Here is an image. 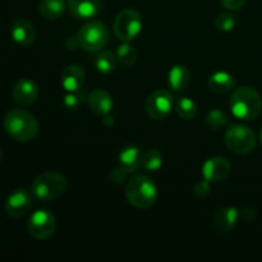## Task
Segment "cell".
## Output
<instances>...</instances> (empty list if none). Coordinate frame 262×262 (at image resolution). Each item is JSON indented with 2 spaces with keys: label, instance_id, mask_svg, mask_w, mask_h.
<instances>
[{
  "label": "cell",
  "instance_id": "6da1fadb",
  "mask_svg": "<svg viewBox=\"0 0 262 262\" xmlns=\"http://www.w3.org/2000/svg\"><path fill=\"white\" fill-rule=\"evenodd\" d=\"M4 128L13 140L30 142L37 136L40 125L37 119L27 110L12 109L5 115Z\"/></svg>",
  "mask_w": 262,
  "mask_h": 262
},
{
  "label": "cell",
  "instance_id": "7a4b0ae2",
  "mask_svg": "<svg viewBox=\"0 0 262 262\" xmlns=\"http://www.w3.org/2000/svg\"><path fill=\"white\" fill-rule=\"evenodd\" d=\"M230 110L241 120H253L261 114L262 97L255 89L248 86L235 89L230 96Z\"/></svg>",
  "mask_w": 262,
  "mask_h": 262
},
{
  "label": "cell",
  "instance_id": "3957f363",
  "mask_svg": "<svg viewBox=\"0 0 262 262\" xmlns=\"http://www.w3.org/2000/svg\"><path fill=\"white\" fill-rule=\"evenodd\" d=\"M125 197L133 207L140 210L150 209L158 200V188L147 176H135L125 186Z\"/></svg>",
  "mask_w": 262,
  "mask_h": 262
},
{
  "label": "cell",
  "instance_id": "277c9868",
  "mask_svg": "<svg viewBox=\"0 0 262 262\" xmlns=\"http://www.w3.org/2000/svg\"><path fill=\"white\" fill-rule=\"evenodd\" d=\"M67 179L58 171H45L33 181L31 192L41 201H54L66 192Z\"/></svg>",
  "mask_w": 262,
  "mask_h": 262
},
{
  "label": "cell",
  "instance_id": "5b68a950",
  "mask_svg": "<svg viewBox=\"0 0 262 262\" xmlns=\"http://www.w3.org/2000/svg\"><path fill=\"white\" fill-rule=\"evenodd\" d=\"M76 37L83 50L96 53L106 46L109 41V30L105 23L100 20H91L79 28Z\"/></svg>",
  "mask_w": 262,
  "mask_h": 262
},
{
  "label": "cell",
  "instance_id": "8992f818",
  "mask_svg": "<svg viewBox=\"0 0 262 262\" xmlns=\"http://www.w3.org/2000/svg\"><path fill=\"white\" fill-rule=\"evenodd\" d=\"M224 142L232 152L237 155H247L255 150L256 136L247 125L233 124L225 132Z\"/></svg>",
  "mask_w": 262,
  "mask_h": 262
},
{
  "label": "cell",
  "instance_id": "52a82bcc",
  "mask_svg": "<svg viewBox=\"0 0 262 262\" xmlns=\"http://www.w3.org/2000/svg\"><path fill=\"white\" fill-rule=\"evenodd\" d=\"M142 30V18L135 9L122 10L118 13L114 20V33L119 40L124 42L135 40Z\"/></svg>",
  "mask_w": 262,
  "mask_h": 262
},
{
  "label": "cell",
  "instance_id": "ba28073f",
  "mask_svg": "<svg viewBox=\"0 0 262 262\" xmlns=\"http://www.w3.org/2000/svg\"><path fill=\"white\" fill-rule=\"evenodd\" d=\"M55 229L56 220L48 210H37L28 219L27 232L35 239H48L55 233Z\"/></svg>",
  "mask_w": 262,
  "mask_h": 262
},
{
  "label": "cell",
  "instance_id": "9c48e42d",
  "mask_svg": "<svg viewBox=\"0 0 262 262\" xmlns=\"http://www.w3.org/2000/svg\"><path fill=\"white\" fill-rule=\"evenodd\" d=\"M173 105L174 99L170 92L166 90H156L146 99L145 109L151 119L163 120L170 114Z\"/></svg>",
  "mask_w": 262,
  "mask_h": 262
},
{
  "label": "cell",
  "instance_id": "30bf717a",
  "mask_svg": "<svg viewBox=\"0 0 262 262\" xmlns=\"http://www.w3.org/2000/svg\"><path fill=\"white\" fill-rule=\"evenodd\" d=\"M31 206H32V197H31V194L26 189L19 188L13 191L8 196L4 209L5 212L10 217L18 219V217L25 216L31 210Z\"/></svg>",
  "mask_w": 262,
  "mask_h": 262
},
{
  "label": "cell",
  "instance_id": "8fae6325",
  "mask_svg": "<svg viewBox=\"0 0 262 262\" xmlns=\"http://www.w3.org/2000/svg\"><path fill=\"white\" fill-rule=\"evenodd\" d=\"M230 163L225 158L215 156L207 159L202 165V177L211 183H217L228 178L230 174Z\"/></svg>",
  "mask_w": 262,
  "mask_h": 262
},
{
  "label": "cell",
  "instance_id": "7c38bea8",
  "mask_svg": "<svg viewBox=\"0 0 262 262\" xmlns=\"http://www.w3.org/2000/svg\"><path fill=\"white\" fill-rule=\"evenodd\" d=\"M38 96V87L35 81L30 78H22L13 86L12 97L14 102L20 106H28L33 104Z\"/></svg>",
  "mask_w": 262,
  "mask_h": 262
},
{
  "label": "cell",
  "instance_id": "4fadbf2b",
  "mask_svg": "<svg viewBox=\"0 0 262 262\" xmlns=\"http://www.w3.org/2000/svg\"><path fill=\"white\" fill-rule=\"evenodd\" d=\"M69 12L78 19H89L99 14L101 0H68Z\"/></svg>",
  "mask_w": 262,
  "mask_h": 262
},
{
  "label": "cell",
  "instance_id": "5bb4252c",
  "mask_svg": "<svg viewBox=\"0 0 262 262\" xmlns=\"http://www.w3.org/2000/svg\"><path fill=\"white\" fill-rule=\"evenodd\" d=\"M12 38L22 46H28L36 40V28L27 19H17L10 28Z\"/></svg>",
  "mask_w": 262,
  "mask_h": 262
},
{
  "label": "cell",
  "instance_id": "9a60e30c",
  "mask_svg": "<svg viewBox=\"0 0 262 262\" xmlns=\"http://www.w3.org/2000/svg\"><path fill=\"white\" fill-rule=\"evenodd\" d=\"M84 79H86V74H84L82 67L77 66V64H71L67 68H64L60 82L66 91L71 92L81 90L84 83Z\"/></svg>",
  "mask_w": 262,
  "mask_h": 262
},
{
  "label": "cell",
  "instance_id": "2e32d148",
  "mask_svg": "<svg viewBox=\"0 0 262 262\" xmlns=\"http://www.w3.org/2000/svg\"><path fill=\"white\" fill-rule=\"evenodd\" d=\"M87 102L92 113L96 115H109L113 109V97L106 91L96 89L87 97Z\"/></svg>",
  "mask_w": 262,
  "mask_h": 262
},
{
  "label": "cell",
  "instance_id": "e0dca14e",
  "mask_svg": "<svg viewBox=\"0 0 262 262\" xmlns=\"http://www.w3.org/2000/svg\"><path fill=\"white\" fill-rule=\"evenodd\" d=\"M239 212L235 207H224L220 209L214 216V228L220 233H228L235 227Z\"/></svg>",
  "mask_w": 262,
  "mask_h": 262
},
{
  "label": "cell",
  "instance_id": "ac0fdd59",
  "mask_svg": "<svg viewBox=\"0 0 262 262\" xmlns=\"http://www.w3.org/2000/svg\"><path fill=\"white\" fill-rule=\"evenodd\" d=\"M142 155V151L135 146L123 148L119 154V165L123 166L128 173H135L141 168Z\"/></svg>",
  "mask_w": 262,
  "mask_h": 262
},
{
  "label": "cell",
  "instance_id": "d6986e66",
  "mask_svg": "<svg viewBox=\"0 0 262 262\" xmlns=\"http://www.w3.org/2000/svg\"><path fill=\"white\" fill-rule=\"evenodd\" d=\"M235 78L228 72H215L209 78V87L216 94H227L235 87Z\"/></svg>",
  "mask_w": 262,
  "mask_h": 262
},
{
  "label": "cell",
  "instance_id": "ffe728a7",
  "mask_svg": "<svg viewBox=\"0 0 262 262\" xmlns=\"http://www.w3.org/2000/svg\"><path fill=\"white\" fill-rule=\"evenodd\" d=\"M191 82V72L184 66H174L169 71L168 84L173 91H182Z\"/></svg>",
  "mask_w": 262,
  "mask_h": 262
},
{
  "label": "cell",
  "instance_id": "44dd1931",
  "mask_svg": "<svg viewBox=\"0 0 262 262\" xmlns=\"http://www.w3.org/2000/svg\"><path fill=\"white\" fill-rule=\"evenodd\" d=\"M38 10L46 19H58L66 10V3L64 0H41Z\"/></svg>",
  "mask_w": 262,
  "mask_h": 262
},
{
  "label": "cell",
  "instance_id": "7402d4cb",
  "mask_svg": "<svg viewBox=\"0 0 262 262\" xmlns=\"http://www.w3.org/2000/svg\"><path fill=\"white\" fill-rule=\"evenodd\" d=\"M117 55H114L109 50L101 51L96 56V59H95V67H96L97 72H100L102 74L113 73L115 71V68H117Z\"/></svg>",
  "mask_w": 262,
  "mask_h": 262
},
{
  "label": "cell",
  "instance_id": "603a6c76",
  "mask_svg": "<svg viewBox=\"0 0 262 262\" xmlns=\"http://www.w3.org/2000/svg\"><path fill=\"white\" fill-rule=\"evenodd\" d=\"M163 154L159 150H147L143 152L142 155V164H141V168L146 171H158L159 169L163 166L164 163Z\"/></svg>",
  "mask_w": 262,
  "mask_h": 262
},
{
  "label": "cell",
  "instance_id": "cb8c5ba5",
  "mask_svg": "<svg viewBox=\"0 0 262 262\" xmlns=\"http://www.w3.org/2000/svg\"><path fill=\"white\" fill-rule=\"evenodd\" d=\"M176 110L178 113L179 118L184 120H191L197 115L196 102L189 99V97H181V99H178L176 104Z\"/></svg>",
  "mask_w": 262,
  "mask_h": 262
},
{
  "label": "cell",
  "instance_id": "d4e9b609",
  "mask_svg": "<svg viewBox=\"0 0 262 262\" xmlns=\"http://www.w3.org/2000/svg\"><path fill=\"white\" fill-rule=\"evenodd\" d=\"M118 63L122 64L123 67H129L136 63L137 60V50L135 46L129 45L128 42L122 43L117 50Z\"/></svg>",
  "mask_w": 262,
  "mask_h": 262
},
{
  "label": "cell",
  "instance_id": "484cf974",
  "mask_svg": "<svg viewBox=\"0 0 262 262\" xmlns=\"http://www.w3.org/2000/svg\"><path fill=\"white\" fill-rule=\"evenodd\" d=\"M228 122H229L228 115L219 109L211 110L206 117V124L209 125L211 129L215 130L222 129L223 127H225V125L228 124Z\"/></svg>",
  "mask_w": 262,
  "mask_h": 262
},
{
  "label": "cell",
  "instance_id": "4316f807",
  "mask_svg": "<svg viewBox=\"0 0 262 262\" xmlns=\"http://www.w3.org/2000/svg\"><path fill=\"white\" fill-rule=\"evenodd\" d=\"M86 92L83 90H77V91H71L64 96V106L69 110H76L81 104H83L87 100Z\"/></svg>",
  "mask_w": 262,
  "mask_h": 262
},
{
  "label": "cell",
  "instance_id": "83f0119b",
  "mask_svg": "<svg viewBox=\"0 0 262 262\" xmlns=\"http://www.w3.org/2000/svg\"><path fill=\"white\" fill-rule=\"evenodd\" d=\"M235 23H237V19L230 13H222L215 19V26L222 32H229V31H232L235 27Z\"/></svg>",
  "mask_w": 262,
  "mask_h": 262
},
{
  "label": "cell",
  "instance_id": "f1b7e54d",
  "mask_svg": "<svg viewBox=\"0 0 262 262\" xmlns=\"http://www.w3.org/2000/svg\"><path fill=\"white\" fill-rule=\"evenodd\" d=\"M210 192H211V182L206 181V179L196 183V186H194L193 188V193L196 194L199 199H206L210 194Z\"/></svg>",
  "mask_w": 262,
  "mask_h": 262
},
{
  "label": "cell",
  "instance_id": "f546056e",
  "mask_svg": "<svg viewBox=\"0 0 262 262\" xmlns=\"http://www.w3.org/2000/svg\"><path fill=\"white\" fill-rule=\"evenodd\" d=\"M128 171L125 170L123 166H117V168H114L112 170V173H110V179H112L113 183L115 184H120L122 182H124L125 179H127V176H128Z\"/></svg>",
  "mask_w": 262,
  "mask_h": 262
},
{
  "label": "cell",
  "instance_id": "4dcf8cb0",
  "mask_svg": "<svg viewBox=\"0 0 262 262\" xmlns=\"http://www.w3.org/2000/svg\"><path fill=\"white\" fill-rule=\"evenodd\" d=\"M222 4L229 10H239L246 4V0H222Z\"/></svg>",
  "mask_w": 262,
  "mask_h": 262
},
{
  "label": "cell",
  "instance_id": "1f68e13d",
  "mask_svg": "<svg viewBox=\"0 0 262 262\" xmlns=\"http://www.w3.org/2000/svg\"><path fill=\"white\" fill-rule=\"evenodd\" d=\"M2 159H3V151L2 148H0V161H2Z\"/></svg>",
  "mask_w": 262,
  "mask_h": 262
},
{
  "label": "cell",
  "instance_id": "d6a6232c",
  "mask_svg": "<svg viewBox=\"0 0 262 262\" xmlns=\"http://www.w3.org/2000/svg\"><path fill=\"white\" fill-rule=\"evenodd\" d=\"M260 143H261V146H262V130H261V133H260Z\"/></svg>",
  "mask_w": 262,
  "mask_h": 262
}]
</instances>
